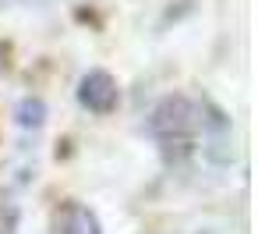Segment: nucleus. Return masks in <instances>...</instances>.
<instances>
[{
	"label": "nucleus",
	"instance_id": "obj_4",
	"mask_svg": "<svg viewBox=\"0 0 258 234\" xmlns=\"http://www.w3.org/2000/svg\"><path fill=\"white\" fill-rule=\"evenodd\" d=\"M43 121H46V103L39 96H25L18 103V124L22 128H39Z\"/></svg>",
	"mask_w": 258,
	"mask_h": 234
},
{
	"label": "nucleus",
	"instance_id": "obj_3",
	"mask_svg": "<svg viewBox=\"0 0 258 234\" xmlns=\"http://www.w3.org/2000/svg\"><path fill=\"white\" fill-rule=\"evenodd\" d=\"M53 234H99V223L85 206H64L53 220Z\"/></svg>",
	"mask_w": 258,
	"mask_h": 234
},
{
	"label": "nucleus",
	"instance_id": "obj_2",
	"mask_svg": "<svg viewBox=\"0 0 258 234\" xmlns=\"http://www.w3.org/2000/svg\"><path fill=\"white\" fill-rule=\"evenodd\" d=\"M78 100H82V107L92 110V114H110V110L117 107V100H120V89H117V82H113L110 71H99V68H96V71H89V75L82 78Z\"/></svg>",
	"mask_w": 258,
	"mask_h": 234
},
{
	"label": "nucleus",
	"instance_id": "obj_1",
	"mask_svg": "<svg viewBox=\"0 0 258 234\" xmlns=\"http://www.w3.org/2000/svg\"><path fill=\"white\" fill-rule=\"evenodd\" d=\"M202 121H205V117H202V107H198V103H191L187 96H166V100L152 110L149 131H152L159 142L173 146V142L195 138L198 128H202Z\"/></svg>",
	"mask_w": 258,
	"mask_h": 234
}]
</instances>
